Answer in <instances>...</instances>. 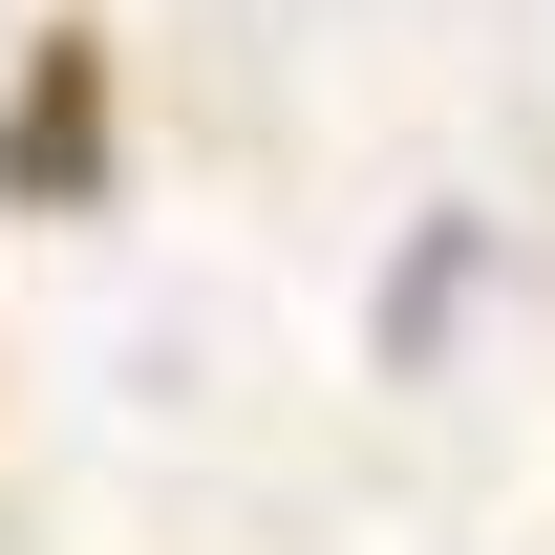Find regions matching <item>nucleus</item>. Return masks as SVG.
<instances>
[{
    "label": "nucleus",
    "instance_id": "obj_1",
    "mask_svg": "<svg viewBox=\"0 0 555 555\" xmlns=\"http://www.w3.org/2000/svg\"><path fill=\"white\" fill-rule=\"evenodd\" d=\"M86 150H107V43L65 22V43L22 65V129H0V193H22V214H65V193H86Z\"/></svg>",
    "mask_w": 555,
    "mask_h": 555
}]
</instances>
